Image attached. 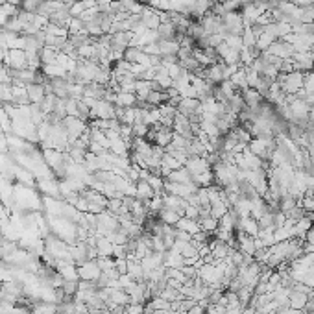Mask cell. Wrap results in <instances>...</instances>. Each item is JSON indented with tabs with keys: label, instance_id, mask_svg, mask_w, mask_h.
Listing matches in <instances>:
<instances>
[{
	"label": "cell",
	"instance_id": "obj_1",
	"mask_svg": "<svg viewBox=\"0 0 314 314\" xmlns=\"http://www.w3.org/2000/svg\"><path fill=\"white\" fill-rule=\"evenodd\" d=\"M26 94L30 104H41L47 96V89H45V83H30L26 85Z\"/></svg>",
	"mask_w": 314,
	"mask_h": 314
},
{
	"label": "cell",
	"instance_id": "obj_2",
	"mask_svg": "<svg viewBox=\"0 0 314 314\" xmlns=\"http://www.w3.org/2000/svg\"><path fill=\"white\" fill-rule=\"evenodd\" d=\"M115 106L135 107V106H137V94H135V93H127V91H119V93H117Z\"/></svg>",
	"mask_w": 314,
	"mask_h": 314
}]
</instances>
